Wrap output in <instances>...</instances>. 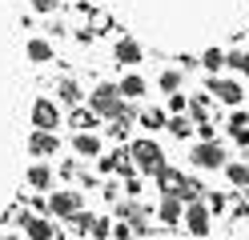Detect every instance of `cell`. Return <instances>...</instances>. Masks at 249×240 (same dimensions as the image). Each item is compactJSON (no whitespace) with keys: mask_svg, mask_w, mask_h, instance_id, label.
<instances>
[{"mask_svg":"<svg viewBox=\"0 0 249 240\" xmlns=\"http://www.w3.org/2000/svg\"><path fill=\"white\" fill-rule=\"evenodd\" d=\"M129 156L137 160V168L149 172V176H161V172H165V156H161V148H157L153 140H137Z\"/></svg>","mask_w":249,"mask_h":240,"instance_id":"obj_1","label":"cell"},{"mask_svg":"<svg viewBox=\"0 0 249 240\" xmlns=\"http://www.w3.org/2000/svg\"><path fill=\"white\" fill-rule=\"evenodd\" d=\"M89 108H92V112H101V116H117V112L124 108V104H121V88H117V84H101L97 92H92Z\"/></svg>","mask_w":249,"mask_h":240,"instance_id":"obj_2","label":"cell"},{"mask_svg":"<svg viewBox=\"0 0 249 240\" xmlns=\"http://www.w3.org/2000/svg\"><path fill=\"white\" fill-rule=\"evenodd\" d=\"M56 104L53 100H36L33 104V124H36V132H53V128H56Z\"/></svg>","mask_w":249,"mask_h":240,"instance_id":"obj_3","label":"cell"},{"mask_svg":"<svg viewBox=\"0 0 249 240\" xmlns=\"http://www.w3.org/2000/svg\"><path fill=\"white\" fill-rule=\"evenodd\" d=\"M193 164L197 168H221L225 164V152L217 148V144H197V148H193Z\"/></svg>","mask_w":249,"mask_h":240,"instance_id":"obj_4","label":"cell"},{"mask_svg":"<svg viewBox=\"0 0 249 240\" xmlns=\"http://www.w3.org/2000/svg\"><path fill=\"white\" fill-rule=\"evenodd\" d=\"M185 224H189L193 236H205L209 232V208L205 204H189V208H185Z\"/></svg>","mask_w":249,"mask_h":240,"instance_id":"obj_5","label":"cell"},{"mask_svg":"<svg viewBox=\"0 0 249 240\" xmlns=\"http://www.w3.org/2000/svg\"><path fill=\"white\" fill-rule=\"evenodd\" d=\"M49 208L56 216H76V208H81V196H76L72 188H65V192H56V196L49 200Z\"/></svg>","mask_w":249,"mask_h":240,"instance_id":"obj_6","label":"cell"},{"mask_svg":"<svg viewBox=\"0 0 249 240\" xmlns=\"http://www.w3.org/2000/svg\"><path fill=\"white\" fill-rule=\"evenodd\" d=\"M56 148H60L56 132H33V140H28V152L33 156H53Z\"/></svg>","mask_w":249,"mask_h":240,"instance_id":"obj_7","label":"cell"},{"mask_svg":"<svg viewBox=\"0 0 249 240\" xmlns=\"http://www.w3.org/2000/svg\"><path fill=\"white\" fill-rule=\"evenodd\" d=\"M209 88L217 92V100H225V104H237L241 96H245L237 80H217V76H213V80H209Z\"/></svg>","mask_w":249,"mask_h":240,"instance_id":"obj_8","label":"cell"},{"mask_svg":"<svg viewBox=\"0 0 249 240\" xmlns=\"http://www.w3.org/2000/svg\"><path fill=\"white\" fill-rule=\"evenodd\" d=\"M17 220L24 224V232L33 236V240H49L53 228H49V220H40V216H28V212H17Z\"/></svg>","mask_w":249,"mask_h":240,"instance_id":"obj_9","label":"cell"},{"mask_svg":"<svg viewBox=\"0 0 249 240\" xmlns=\"http://www.w3.org/2000/svg\"><path fill=\"white\" fill-rule=\"evenodd\" d=\"M113 56H117L121 64H137V60H145V52H141V44H137V40H121V44L113 48Z\"/></svg>","mask_w":249,"mask_h":240,"instance_id":"obj_10","label":"cell"},{"mask_svg":"<svg viewBox=\"0 0 249 240\" xmlns=\"http://www.w3.org/2000/svg\"><path fill=\"white\" fill-rule=\"evenodd\" d=\"M157 216H161L165 224H177V220H185V212H181V200H177V196H165V200H161V208H157Z\"/></svg>","mask_w":249,"mask_h":240,"instance_id":"obj_11","label":"cell"},{"mask_svg":"<svg viewBox=\"0 0 249 240\" xmlns=\"http://www.w3.org/2000/svg\"><path fill=\"white\" fill-rule=\"evenodd\" d=\"M177 200H185V204H201V184L185 176V180H181V188H177Z\"/></svg>","mask_w":249,"mask_h":240,"instance_id":"obj_12","label":"cell"},{"mask_svg":"<svg viewBox=\"0 0 249 240\" xmlns=\"http://www.w3.org/2000/svg\"><path fill=\"white\" fill-rule=\"evenodd\" d=\"M97 148L101 144H97L92 132H76V156H97Z\"/></svg>","mask_w":249,"mask_h":240,"instance_id":"obj_13","label":"cell"},{"mask_svg":"<svg viewBox=\"0 0 249 240\" xmlns=\"http://www.w3.org/2000/svg\"><path fill=\"white\" fill-rule=\"evenodd\" d=\"M28 60H36V64L53 60V48H49V40H28Z\"/></svg>","mask_w":249,"mask_h":240,"instance_id":"obj_14","label":"cell"},{"mask_svg":"<svg viewBox=\"0 0 249 240\" xmlns=\"http://www.w3.org/2000/svg\"><path fill=\"white\" fill-rule=\"evenodd\" d=\"M181 180H185L181 172H173V168H165V172H161V192H165V196H177V188H181Z\"/></svg>","mask_w":249,"mask_h":240,"instance_id":"obj_15","label":"cell"},{"mask_svg":"<svg viewBox=\"0 0 249 240\" xmlns=\"http://www.w3.org/2000/svg\"><path fill=\"white\" fill-rule=\"evenodd\" d=\"M117 88H121V96H145V80L141 76H124Z\"/></svg>","mask_w":249,"mask_h":240,"instance_id":"obj_16","label":"cell"},{"mask_svg":"<svg viewBox=\"0 0 249 240\" xmlns=\"http://www.w3.org/2000/svg\"><path fill=\"white\" fill-rule=\"evenodd\" d=\"M49 180H53V172L44 168V164H33V168H28V184H33V188H49Z\"/></svg>","mask_w":249,"mask_h":240,"instance_id":"obj_17","label":"cell"},{"mask_svg":"<svg viewBox=\"0 0 249 240\" xmlns=\"http://www.w3.org/2000/svg\"><path fill=\"white\" fill-rule=\"evenodd\" d=\"M92 116H97V112H92V108H85V112H81V108H76L69 124L76 128V132H89V128H92Z\"/></svg>","mask_w":249,"mask_h":240,"instance_id":"obj_18","label":"cell"},{"mask_svg":"<svg viewBox=\"0 0 249 240\" xmlns=\"http://www.w3.org/2000/svg\"><path fill=\"white\" fill-rule=\"evenodd\" d=\"M60 100H65V104H76V100H81V88H76V80H60Z\"/></svg>","mask_w":249,"mask_h":240,"instance_id":"obj_19","label":"cell"},{"mask_svg":"<svg viewBox=\"0 0 249 240\" xmlns=\"http://www.w3.org/2000/svg\"><path fill=\"white\" fill-rule=\"evenodd\" d=\"M165 128H169V132H173V136H189V132H193V124L185 120V116H173V120H169Z\"/></svg>","mask_w":249,"mask_h":240,"instance_id":"obj_20","label":"cell"},{"mask_svg":"<svg viewBox=\"0 0 249 240\" xmlns=\"http://www.w3.org/2000/svg\"><path fill=\"white\" fill-rule=\"evenodd\" d=\"M201 64H205L209 72H217V68H221V64H225V52H217V48H209V52L201 56Z\"/></svg>","mask_w":249,"mask_h":240,"instance_id":"obj_21","label":"cell"},{"mask_svg":"<svg viewBox=\"0 0 249 240\" xmlns=\"http://www.w3.org/2000/svg\"><path fill=\"white\" fill-rule=\"evenodd\" d=\"M225 172H229V180H233V184H241V188L249 184V168H245V164H229Z\"/></svg>","mask_w":249,"mask_h":240,"instance_id":"obj_22","label":"cell"},{"mask_svg":"<svg viewBox=\"0 0 249 240\" xmlns=\"http://www.w3.org/2000/svg\"><path fill=\"white\" fill-rule=\"evenodd\" d=\"M225 64H233L237 72H245V76H249V52H229V56H225Z\"/></svg>","mask_w":249,"mask_h":240,"instance_id":"obj_23","label":"cell"},{"mask_svg":"<svg viewBox=\"0 0 249 240\" xmlns=\"http://www.w3.org/2000/svg\"><path fill=\"white\" fill-rule=\"evenodd\" d=\"M141 120H145V128H165V124H169V120H165V112H157V108H149Z\"/></svg>","mask_w":249,"mask_h":240,"instance_id":"obj_24","label":"cell"},{"mask_svg":"<svg viewBox=\"0 0 249 240\" xmlns=\"http://www.w3.org/2000/svg\"><path fill=\"white\" fill-rule=\"evenodd\" d=\"M89 232L97 236V240H105V236H108V220H101V216H92V220H89Z\"/></svg>","mask_w":249,"mask_h":240,"instance_id":"obj_25","label":"cell"},{"mask_svg":"<svg viewBox=\"0 0 249 240\" xmlns=\"http://www.w3.org/2000/svg\"><path fill=\"white\" fill-rule=\"evenodd\" d=\"M177 84H181V76H177V72H161V88H165V92H173V96H177Z\"/></svg>","mask_w":249,"mask_h":240,"instance_id":"obj_26","label":"cell"},{"mask_svg":"<svg viewBox=\"0 0 249 240\" xmlns=\"http://www.w3.org/2000/svg\"><path fill=\"white\" fill-rule=\"evenodd\" d=\"M205 112H209V104H205V100H193V116H197L201 124H205Z\"/></svg>","mask_w":249,"mask_h":240,"instance_id":"obj_27","label":"cell"},{"mask_svg":"<svg viewBox=\"0 0 249 240\" xmlns=\"http://www.w3.org/2000/svg\"><path fill=\"white\" fill-rule=\"evenodd\" d=\"M33 8H36V12H53L56 0H33Z\"/></svg>","mask_w":249,"mask_h":240,"instance_id":"obj_28","label":"cell"},{"mask_svg":"<svg viewBox=\"0 0 249 240\" xmlns=\"http://www.w3.org/2000/svg\"><path fill=\"white\" fill-rule=\"evenodd\" d=\"M113 168H117V152H113V156H105V160H101V172H113Z\"/></svg>","mask_w":249,"mask_h":240,"instance_id":"obj_29","label":"cell"},{"mask_svg":"<svg viewBox=\"0 0 249 240\" xmlns=\"http://www.w3.org/2000/svg\"><path fill=\"white\" fill-rule=\"evenodd\" d=\"M8 240H12V236H8Z\"/></svg>","mask_w":249,"mask_h":240,"instance_id":"obj_30","label":"cell"}]
</instances>
